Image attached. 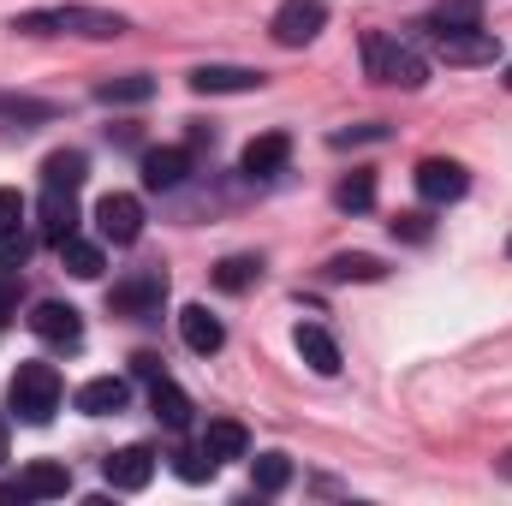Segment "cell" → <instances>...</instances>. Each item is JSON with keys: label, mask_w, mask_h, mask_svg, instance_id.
<instances>
[{"label": "cell", "mask_w": 512, "mask_h": 506, "mask_svg": "<svg viewBox=\"0 0 512 506\" xmlns=\"http://www.w3.org/2000/svg\"><path fill=\"white\" fill-rule=\"evenodd\" d=\"M84 179H90L84 149H54V155L42 161V185H54V191H78Z\"/></svg>", "instance_id": "44dd1931"}, {"label": "cell", "mask_w": 512, "mask_h": 506, "mask_svg": "<svg viewBox=\"0 0 512 506\" xmlns=\"http://www.w3.org/2000/svg\"><path fill=\"white\" fill-rule=\"evenodd\" d=\"M185 179H191V149L167 143V149H149L143 155V185L149 191H179Z\"/></svg>", "instance_id": "5bb4252c"}, {"label": "cell", "mask_w": 512, "mask_h": 506, "mask_svg": "<svg viewBox=\"0 0 512 506\" xmlns=\"http://www.w3.org/2000/svg\"><path fill=\"white\" fill-rule=\"evenodd\" d=\"M149 411H155L167 429H185V423H191V399H185V387H179V381H167V376L149 381Z\"/></svg>", "instance_id": "ffe728a7"}, {"label": "cell", "mask_w": 512, "mask_h": 506, "mask_svg": "<svg viewBox=\"0 0 512 506\" xmlns=\"http://www.w3.org/2000/svg\"><path fill=\"white\" fill-rule=\"evenodd\" d=\"M131 370H137L143 381H155V376H161V358H155V352H137V358H131Z\"/></svg>", "instance_id": "e575fe53"}, {"label": "cell", "mask_w": 512, "mask_h": 506, "mask_svg": "<svg viewBox=\"0 0 512 506\" xmlns=\"http://www.w3.org/2000/svg\"><path fill=\"white\" fill-rule=\"evenodd\" d=\"M149 96H155V78H143V72L102 78V84H96V102H108V108H137V102H149Z\"/></svg>", "instance_id": "603a6c76"}, {"label": "cell", "mask_w": 512, "mask_h": 506, "mask_svg": "<svg viewBox=\"0 0 512 506\" xmlns=\"http://www.w3.org/2000/svg\"><path fill=\"white\" fill-rule=\"evenodd\" d=\"M179 334H185V346H191L197 358H209V352H221V346H227L221 316H209L203 304H185V310H179Z\"/></svg>", "instance_id": "9a60e30c"}, {"label": "cell", "mask_w": 512, "mask_h": 506, "mask_svg": "<svg viewBox=\"0 0 512 506\" xmlns=\"http://www.w3.org/2000/svg\"><path fill=\"white\" fill-rule=\"evenodd\" d=\"M18 221H24V197L0 185V233H6V227H18Z\"/></svg>", "instance_id": "836d02e7"}, {"label": "cell", "mask_w": 512, "mask_h": 506, "mask_svg": "<svg viewBox=\"0 0 512 506\" xmlns=\"http://www.w3.org/2000/svg\"><path fill=\"white\" fill-rule=\"evenodd\" d=\"M429 233H435L429 215H399L393 221V239H405V245H429Z\"/></svg>", "instance_id": "4dcf8cb0"}, {"label": "cell", "mask_w": 512, "mask_h": 506, "mask_svg": "<svg viewBox=\"0 0 512 506\" xmlns=\"http://www.w3.org/2000/svg\"><path fill=\"white\" fill-rule=\"evenodd\" d=\"M66 489H72V471L60 459H36L12 483H0V501H60Z\"/></svg>", "instance_id": "8992f818"}, {"label": "cell", "mask_w": 512, "mask_h": 506, "mask_svg": "<svg viewBox=\"0 0 512 506\" xmlns=\"http://www.w3.org/2000/svg\"><path fill=\"white\" fill-rule=\"evenodd\" d=\"M387 268H382V256H370V251H340V256H328V280H382Z\"/></svg>", "instance_id": "484cf974"}, {"label": "cell", "mask_w": 512, "mask_h": 506, "mask_svg": "<svg viewBox=\"0 0 512 506\" xmlns=\"http://www.w3.org/2000/svg\"><path fill=\"white\" fill-rule=\"evenodd\" d=\"M286 161H292V137H286V131H262V137L245 143V155H239L245 179H274Z\"/></svg>", "instance_id": "7c38bea8"}, {"label": "cell", "mask_w": 512, "mask_h": 506, "mask_svg": "<svg viewBox=\"0 0 512 506\" xmlns=\"http://www.w3.org/2000/svg\"><path fill=\"white\" fill-rule=\"evenodd\" d=\"M364 72L376 84H393V90H423L429 84V60L393 30H364Z\"/></svg>", "instance_id": "7a4b0ae2"}, {"label": "cell", "mask_w": 512, "mask_h": 506, "mask_svg": "<svg viewBox=\"0 0 512 506\" xmlns=\"http://www.w3.org/2000/svg\"><path fill=\"white\" fill-rule=\"evenodd\" d=\"M42 233H48V245H60V239L78 233V203H72V191L42 185Z\"/></svg>", "instance_id": "ac0fdd59"}, {"label": "cell", "mask_w": 512, "mask_h": 506, "mask_svg": "<svg viewBox=\"0 0 512 506\" xmlns=\"http://www.w3.org/2000/svg\"><path fill=\"white\" fill-rule=\"evenodd\" d=\"M96 233H102V245H137L143 239V203L131 191H108L96 203Z\"/></svg>", "instance_id": "52a82bcc"}, {"label": "cell", "mask_w": 512, "mask_h": 506, "mask_svg": "<svg viewBox=\"0 0 512 506\" xmlns=\"http://www.w3.org/2000/svg\"><path fill=\"white\" fill-rule=\"evenodd\" d=\"M334 209H346V215H364V209H376V173H370V167L346 173V179L334 185Z\"/></svg>", "instance_id": "cb8c5ba5"}, {"label": "cell", "mask_w": 512, "mask_h": 506, "mask_svg": "<svg viewBox=\"0 0 512 506\" xmlns=\"http://www.w3.org/2000/svg\"><path fill=\"white\" fill-rule=\"evenodd\" d=\"M102 477H108V489H149V477H155V453L149 447H120V453H108V465H102Z\"/></svg>", "instance_id": "4fadbf2b"}, {"label": "cell", "mask_w": 512, "mask_h": 506, "mask_svg": "<svg viewBox=\"0 0 512 506\" xmlns=\"http://www.w3.org/2000/svg\"><path fill=\"white\" fill-rule=\"evenodd\" d=\"M54 251H60V268H66V274H78V280H102V268H108L102 245H90V239H78V233H72V239H60Z\"/></svg>", "instance_id": "7402d4cb"}, {"label": "cell", "mask_w": 512, "mask_h": 506, "mask_svg": "<svg viewBox=\"0 0 512 506\" xmlns=\"http://www.w3.org/2000/svg\"><path fill=\"white\" fill-rule=\"evenodd\" d=\"M173 471H179L185 483H209V477H215V459H209L203 447H197V453H173Z\"/></svg>", "instance_id": "f546056e"}, {"label": "cell", "mask_w": 512, "mask_h": 506, "mask_svg": "<svg viewBox=\"0 0 512 506\" xmlns=\"http://www.w3.org/2000/svg\"><path fill=\"white\" fill-rule=\"evenodd\" d=\"M256 280H262V262H256V256H227V262L215 268V286H221V292H245Z\"/></svg>", "instance_id": "f1b7e54d"}, {"label": "cell", "mask_w": 512, "mask_h": 506, "mask_svg": "<svg viewBox=\"0 0 512 506\" xmlns=\"http://www.w3.org/2000/svg\"><path fill=\"white\" fill-rule=\"evenodd\" d=\"M30 334L36 340H48V346H78L84 340V322H78V310L72 304H60V298H42L36 310H30Z\"/></svg>", "instance_id": "9c48e42d"}, {"label": "cell", "mask_w": 512, "mask_h": 506, "mask_svg": "<svg viewBox=\"0 0 512 506\" xmlns=\"http://www.w3.org/2000/svg\"><path fill=\"white\" fill-rule=\"evenodd\" d=\"M126 399H131V387L120 376H96L78 387V411L84 417H114V411H126Z\"/></svg>", "instance_id": "e0dca14e"}, {"label": "cell", "mask_w": 512, "mask_h": 506, "mask_svg": "<svg viewBox=\"0 0 512 506\" xmlns=\"http://www.w3.org/2000/svg\"><path fill=\"white\" fill-rule=\"evenodd\" d=\"M292 346H298V358H304L316 376H340V346H334V334H328V328H316V322H298Z\"/></svg>", "instance_id": "2e32d148"}, {"label": "cell", "mask_w": 512, "mask_h": 506, "mask_svg": "<svg viewBox=\"0 0 512 506\" xmlns=\"http://www.w3.org/2000/svg\"><path fill=\"white\" fill-rule=\"evenodd\" d=\"M60 108L54 102H36V96H0V120H12V126H48Z\"/></svg>", "instance_id": "83f0119b"}, {"label": "cell", "mask_w": 512, "mask_h": 506, "mask_svg": "<svg viewBox=\"0 0 512 506\" xmlns=\"http://www.w3.org/2000/svg\"><path fill=\"white\" fill-rule=\"evenodd\" d=\"M12 30H24V36H90V42H114V36H126L131 24L120 12H102V6H36V12H18Z\"/></svg>", "instance_id": "6da1fadb"}, {"label": "cell", "mask_w": 512, "mask_h": 506, "mask_svg": "<svg viewBox=\"0 0 512 506\" xmlns=\"http://www.w3.org/2000/svg\"><path fill=\"white\" fill-rule=\"evenodd\" d=\"M203 453H209L215 465H227V459H245V453H251V435H245V423H233V417H215V423L203 429Z\"/></svg>", "instance_id": "d6986e66"}, {"label": "cell", "mask_w": 512, "mask_h": 506, "mask_svg": "<svg viewBox=\"0 0 512 506\" xmlns=\"http://www.w3.org/2000/svg\"><path fill=\"white\" fill-rule=\"evenodd\" d=\"M191 90L197 96H251V90H262V72L256 66H197Z\"/></svg>", "instance_id": "8fae6325"}, {"label": "cell", "mask_w": 512, "mask_h": 506, "mask_svg": "<svg viewBox=\"0 0 512 506\" xmlns=\"http://www.w3.org/2000/svg\"><path fill=\"white\" fill-rule=\"evenodd\" d=\"M322 24H328V6L322 0H280L274 18H268V36L280 48H304V42L322 36Z\"/></svg>", "instance_id": "5b68a950"}, {"label": "cell", "mask_w": 512, "mask_h": 506, "mask_svg": "<svg viewBox=\"0 0 512 506\" xmlns=\"http://www.w3.org/2000/svg\"><path fill=\"white\" fill-rule=\"evenodd\" d=\"M6 405H12L18 423L42 429V423L60 411V370H54V364H18V376L6 387Z\"/></svg>", "instance_id": "3957f363"}, {"label": "cell", "mask_w": 512, "mask_h": 506, "mask_svg": "<svg viewBox=\"0 0 512 506\" xmlns=\"http://www.w3.org/2000/svg\"><path fill=\"white\" fill-rule=\"evenodd\" d=\"M382 137H387V126H352V131H334L328 143L334 149H352V143H382Z\"/></svg>", "instance_id": "d6a6232c"}, {"label": "cell", "mask_w": 512, "mask_h": 506, "mask_svg": "<svg viewBox=\"0 0 512 506\" xmlns=\"http://www.w3.org/2000/svg\"><path fill=\"white\" fill-rule=\"evenodd\" d=\"M24 256H30V239H24L18 227H6V233H0V268H18Z\"/></svg>", "instance_id": "1f68e13d"}, {"label": "cell", "mask_w": 512, "mask_h": 506, "mask_svg": "<svg viewBox=\"0 0 512 506\" xmlns=\"http://www.w3.org/2000/svg\"><path fill=\"white\" fill-rule=\"evenodd\" d=\"M12 310H18V286L0 280V322H12Z\"/></svg>", "instance_id": "d590c367"}, {"label": "cell", "mask_w": 512, "mask_h": 506, "mask_svg": "<svg viewBox=\"0 0 512 506\" xmlns=\"http://www.w3.org/2000/svg\"><path fill=\"white\" fill-rule=\"evenodd\" d=\"M167 304V268H131L126 280L108 292V310L131 316V322H155Z\"/></svg>", "instance_id": "277c9868"}, {"label": "cell", "mask_w": 512, "mask_h": 506, "mask_svg": "<svg viewBox=\"0 0 512 506\" xmlns=\"http://www.w3.org/2000/svg\"><path fill=\"white\" fill-rule=\"evenodd\" d=\"M0 459H6V423H0Z\"/></svg>", "instance_id": "8d00e7d4"}, {"label": "cell", "mask_w": 512, "mask_h": 506, "mask_svg": "<svg viewBox=\"0 0 512 506\" xmlns=\"http://www.w3.org/2000/svg\"><path fill=\"white\" fill-rule=\"evenodd\" d=\"M483 24V0H441L429 12V30L435 36H453V30H477Z\"/></svg>", "instance_id": "d4e9b609"}, {"label": "cell", "mask_w": 512, "mask_h": 506, "mask_svg": "<svg viewBox=\"0 0 512 506\" xmlns=\"http://www.w3.org/2000/svg\"><path fill=\"white\" fill-rule=\"evenodd\" d=\"M507 90H512V66H507Z\"/></svg>", "instance_id": "74e56055"}, {"label": "cell", "mask_w": 512, "mask_h": 506, "mask_svg": "<svg viewBox=\"0 0 512 506\" xmlns=\"http://www.w3.org/2000/svg\"><path fill=\"white\" fill-rule=\"evenodd\" d=\"M417 191L429 203H459L471 191V173L459 161H447V155H429V161H417Z\"/></svg>", "instance_id": "ba28073f"}, {"label": "cell", "mask_w": 512, "mask_h": 506, "mask_svg": "<svg viewBox=\"0 0 512 506\" xmlns=\"http://www.w3.org/2000/svg\"><path fill=\"white\" fill-rule=\"evenodd\" d=\"M435 42H441V60H447V66H489V60L501 54V36H495V30H483V24H477V30L435 36Z\"/></svg>", "instance_id": "30bf717a"}, {"label": "cell", "mask_w": 512, "mask_h": 506, "mask_svg": "<svg viewBox=\"0 0 512 506\" xmlns=\"http://www.w3.org/2000/svg\"><path fill=\"white\" fill-rule=\"evenodd\" d=\"M251 483H256V495H280V489L292 483V459H286V453H262V459H251Z\"/></svg>", "instance_id": "4316f807"}]
</instances>
